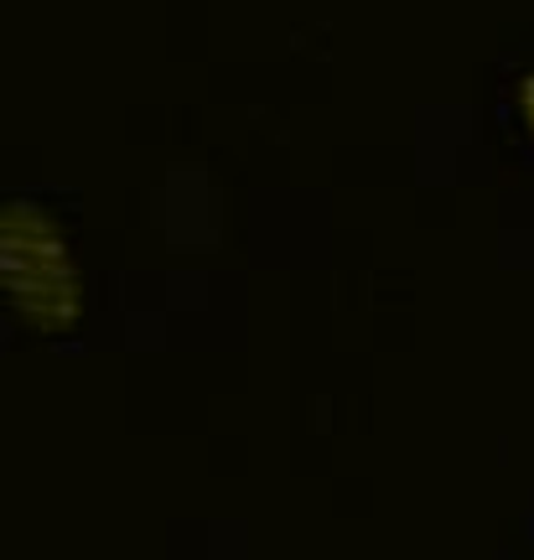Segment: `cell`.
<instances>
[{
	"label": "cell",
	"instance_id": "6da1fadb",
	"mask_svg": "<svg viewBox=\"0 0 534 560\" xmlns=\"http://www.w3.org/2000/svg\"><path fill=\"white\" fill-rule=\"evenodd\" d=\"M0 260H5V285L16 296L21 317L58 332L79 317V276L68 265L58 223L42 213L37 202H5L0 213Z\"/></svg>",
	"mask_w": 534,
	"mask_h": 560
},
{
	"label": "cell",
	"instance_id": "7a4b0ae2",
	"mask_svg": "<svg viewBox=\"0 0 534 560\" xmlns=\"http://www.w3.org/2000/svg\"><path fill=\"white\" fill-rule=\"evenodd\" d=\"M519 109H524V120H530V130H534V73L519 83Z\"/></svg>",
	"mask_w": 534,
	"mask_h": 560
}]
</instances>
